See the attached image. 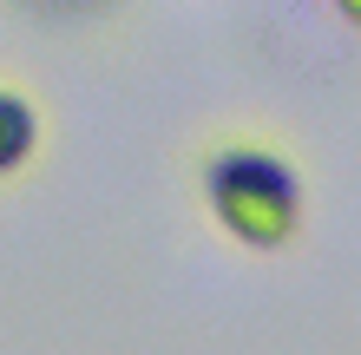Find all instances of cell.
Here are the masks:
<instances>
[{"instance_id": "cell-1", "label": "cell", "mask_w": 361, "mask_h": 355, "mask_svg": "<svg viewBox=\"0 0 361 355\" xmlns=\"http://www.w3.org/2000/svg\"><path fill=\"white\" fill-rule=\"evenodd\" d=\"M184 178L204 224L243 257H283L309 231L302 152L269 125H217L184 152Z\"/></svg>"}, {"instance_id": "cell-2", "label": "cell", "mask_w": 361, "mask_h": 355, "mask_svg": "<svg viewBox=\"0 0 361 355\" xmlns=\"http://www.w3.org/2000/svg\"><path fill=\"white\" fill-rule=\"evenodd\" d=\"M53 158V106L47 86L20 66H0V198L33 184Z\"/></svg>"}, {"instance_id": "cell-3", "label": "cell", "mask_w": 361, "mask_h": 355, "mask_svg": "<svg viewBox=\"0 0 361 355\" xmlns=\"http://www.w3.org/2000/svg\"><path fill=\"white\" fill-rule=\"evenodd\" d=\"M145 0H0V20L27 33H59V40H99V33H118L132 27Z\"/></svg>"}, {"instance_id": "cell-4", "label": "cell", "mask_w": 361, "mask_h": 355, "mask_svg": "<svg viewBox=\"0 0 361 355\" xmlns=\"http://www.w3.org/2000/svg\"><path fill=\"white\" fill-rule=\"evenodd\" d=\"M329 7H335V13H342V20H348V27H355V33H361V0H329Z\"/></svg>"}]
</instances>
